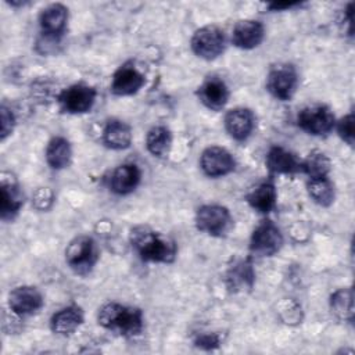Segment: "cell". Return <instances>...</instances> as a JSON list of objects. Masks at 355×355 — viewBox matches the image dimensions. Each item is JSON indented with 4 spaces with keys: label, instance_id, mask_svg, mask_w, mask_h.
<instances>
[{
    "label": "cell",
    "instance_id": "obj_1",
    "mask_svg": "<svg viewBox=\"0 0 355 355\" xmlns=\"http://www.w3.org/2000/svg\"><path fill=\"white\" fill-rule=\"evenodd\" d=\"M129 240L133 250L144 262L171 263L176 258L175 241L147 225L132 227Z\"/></svg>",
    "mask_w": 355,
    "mask_h": 355
},
{
    "label": "cell",
    "instance_id": "obj_2",
    "mask_svg": "<svg viewBox=\"0 0 355 355\" xmlns=\"http://www.w3.org/2000/svg\"><path fill=\"white\" fill-rule=\"evenodd\" d=\"M101 327L123 337H135L141 333L144 326L143 312L140 308L108 302L103 305L97 315Z\"/></svg>",
    "mask_w": 355,
    "mask_h": 355
},
{
    "label": "cell",
    "instance_id": "obj_3",
    "mask_svg": "<svg viewBox=\"0 0 355 355\" xmlns=\"http://www.w3.org/2000/svg\"><path fill=\"white\" fill-rule=\"evenodd\" d=\"M98 261L96 243L89 236H78L65 248V262L80 276L89 275Z\"/></svg>",
    "mask_w": 355,
    "mask_h": 355
},
{
    "label": "cell",
    "instance_id": "obj_4",
    "mask_svg": "<svg viewBox=\"0 0 355 355\" xmlns=\"http://www.w3.org/2000/svg\"><path fill=\"white\" fill-rule=\"evenodd\" d=\"M194 222L197 230L214 237H222L230 230L233 218L226 207L219 204H205L197 209Z\"/></svg>",
    "mask_w": 355,
    "mask_h": 355
},
{
    "label": "cell",
    "instance_id": "obj_5",
    "mask_svg": "<svg viewBox=\"0 0 355 355\" xmlns=\"http://www.w3.org/2000/svg\"><path fill=\"white\" fill-rule=\"evenodd\" d=\"M190 46L197 57L215 60L225 51L226 37L219 26L205 25L193 33Z\"/></svg>",
    "mask_w": 355,
    "mask_h": 355
},
{
    "label": "cell",
    "instance_id": "obj_6",
    "mask_svg": "<svg viewBox=\"0 0 355 355\" xmlns=\"http://www.w3.org/2000/svg\"><path fill=\"white\" fill-rule=\"evenodd\" d=\"M298 86V73L294 65L283 62L273 65L266 76V90L277 100H290Z\"/></svg>",
    "mask_w": 355,
    "mask_h": 355
},
{
    "label": "cell",
    "instance_id": "obj_7",
    "mask_svg": "<svg viewBox=\"0 0 355 355\" xmlns=\"http://www.w3.org/2000/svg\"><path fill=\"white\" fill-rule=\"evenodd\" d=\"M300 129L312 136H324L336 126V118L327 105L316 104L302 108L297 115Z\"/></svg>",
    "mask_w": 355,
    "mask_h": 355
},
{
    "label": "cell",
    "instance_id": "obj_8",
    "mask_svg": "<svg viewBox=\"0 0 355 355\" xmlns=\"http://www.w3.org/2000/svg\"><path fill=\"white\" fill-rule=\"evenodd\" d=\"M283 234L272 220H262L252 232L250 251L258 257H272L280 251Z\"/></svg>",
    "mask_w": 355,
    "mask_h": 355
},
{
    "label": "cell",
    "instance_id": "obj_9",
    "mask_svg": "<svg viewBox=\"0 0 355 355\" xmlns=\"http://www.w3.org/2000/svg\"><path fill=\"white\" fill-rule=\"evenodd\" d=\"M97 97V92L93 86L86 83H75L64 89L57 100L61 110L68 114H85L92 110Z\"/></svg>",
    "mask_w": 355,
    "mask_h": 355
},
{
    "label": "cell",
    "instance_id": "obj_10",
    "mask_svg": "<svg viewBox=\"0 0 355 355\" xmlns=\"http://www.w3.org/2000/svg\"><path fill=\"white\" fill-rule=\"evenodd\" d=\"M200 166L207 176L219 178L234 171L236 159L226 148L211 146L201 153Z\"/></svg>",
    "mask_w": 355,
    "mask_h": 355
},
{
    "label": "cell",
    "instance_id": "obj_11",
    "mask_svg": "<svg viewBox=\"0 0 355 355\" xmlns=\"http://www.w3.org/2000/svg\"><path fill=\"white\" fill-rule=\"evenodd\" d=\"M44 304L43 295L33 286H18L8 294L10 309L19 315L26 316L37 312Z\"/></svg>",
    "mask_w": 355,
    "mask_h": 355
},
{
    "label": "cell",
    "instance_id": "obj_12",
    "mask_svg": "<svg viewBox=\"0 0 355 355\" xmlns=\"http://www.w3.org/2000/svg\"><path fill=\"white\" fill-rule=\"evenodd\" d=\"M229 87L219 76H208L197 89V97L211 111H220L229 101Z\"/></svg>",
    "mask_w": 355,
    "mask_h": 355
},
{
    "label": "cell",
    "instance_id": "obj_13",
    "mask_svg": "<svg viewBox=\"0 0 355 355\" xmlns=\"http://www.w3.org/2000/svg\"><path fill=\"white\" fill-rule=\"evenodd\" d=\"M265 36V28L259 21L255 19H241L232 29V43L233 46L251 50L258 47Z\"/></svg>",
    "mask_w": 355,
    "mask_h": 355
},
{
    "label": "cell",
    "instance_id": "obj_14",
    "mask_svg": "<svg viewBox=\"0 0 355 355\" xmlns=\"http://www.w3.org/2000/svg\"><path fill=\"white\" fill-rule=\"evenodd\" d=\"M144 85L143 73L133 65L123 64L112 75L111 93L115 96H132Z\"/></svg>",
    "mask_w": 355,
    "mask_h": 355
},
{
    "label": "cell",
    "instance_id": "obj_15",
    "mask_svg": "<svg viewBox=\"0 0 355 355\" xmlns=\"http://www.w3.org/2000/svg\"><path fill=\"white\" fill-rule=\"evenodd\" d=\"M255 128V116L250 108L237 107L225 115V129L237 141L247 140Z\"/></svg>",
    "mask_w": 355,
    "mask_h": 355
},
{
    "label": "cell",
    "instance_id": "obj_16",
    "mask_svg": "<svg viewBox=\"0 0 355 355\" xmlns=\"http://www.w3.org/2000/svg\"><path fill=\"white\" fill-rule=\"evenodd\" d=\"M68 21V8L64 4L54 3L42 10L39 22L46 37L57 40L65 31Z\"/></svg>",
    "mask_w": 355,
    "mask_h": 355
},
{
    "label": "cell",
    "instance_id": "obj_17",
    "mask_svg": "<svg viewBox=\"0 0 355 355\" xmlns=\"http://www.w3.org/2000/svg\"><path fill=\"white\" fill-rule=\"evenodd\" d=\"M24 193L18 183L6 173H1V200H0V216L3 220H11L19 212L24 205Z\"/></svg>",
    "mask_w": 355,
    "mask_h": 355
},
{
    "label": "cell",
    "instance_id": "obj_18",
    "mask_svg": "<svg viewBox=\"0 0 355 355\" xmlns=\"http://www.w3.org/2000/svg\"><path fill=\"white\" fill-rule=\"evenodd\" d=\"M141 179V172L136 164L119 165L111 173L110 187L115 194L126 196L136 190Z\"/></svg>",
    "mask_w": 355,
    "mask_h": 355
},
{
    "label": "cell",
    "instance_id": "obj_19",
    "mask_svg": "<svg viewBox=\"0 0 355 355\" xmlns=\"http://www.w3.org/2000/svg\"><path fill=\"white\" fill-rule=\"evenodd\" d=\"M83 311L78 305H69L58 312L53 313L50 318V329L51 331L65 336L73 333L83 323Z\"/></svg>",
    "mask_w": 355,
    "mask_h": 355
},
{
    "label": "cell",
    "instance_id": "obj_20",
    "mask_svg": "<svg viewBox=\"0 0 355 355\" xmlns=\"http://www.w3.org/2000/svg\"><path fill=\"white\" fill-rule=\"evenodd\" d=\"M103 143L112 150H125L132 143V129L121 119H108L103 129Z\"/></svg>",
    "mask_w": 355,
    "mask_h": 355
},
{
    "label": "cell",
    "instance_id": "obj_21",
    "mask_svg": "<svg viewBox=\"0 0 355 355\" xmlns=\"http://www.w3.org/2000/svg\"><path fill=\"white\" fill-rule=\"evenodd\" d=\"M265 164L272 173L288 175L300 171V161L295 158V155L280 146H273L269 148Z\"/></svg>",
    "mask_w": 355,
    "mask_h": 355
},
{
    "label": "cell",
    "instance_id": "obj_22",
    "mask_svg": "<svg viewBox=\"0 0 355 355\" xmlns=\"http://www.w3.org/2000/svg\"><path fill=\"white\" fill-rule=\"evenodd\" d=\"M245 200L252 209L261 214H269L275 208L277 200V190L275 183L272 180L259 183L247 194Z\"/></svg>",
    "mask_w": 355,
    "mask_h": 355
},
{
    "label": "cell",
    "instance_id": "obj_23",
    "mask_svg": "<svg viewBox=\"0 0 355 355\" xmlns=\"http://www.w3.org/2000/svg\"><path fill=\"white\" fill-rule=\"evenodd\" d=\"M255 280V272L251 259H241L229 268L226 273V284L229 290L241 291L244 288H251Z\"/></svg>",
    "mask_w": 355,
    "mask_h": 355
},
{
    "label": "cell",
    "instance_id": "obj_24",
    "mask_svg": "<svg viewBox=\"0 0 355 355\" xmlns=\"http://www.w3.org/2000/svg\"><path fill=\"white\" fill-rule=\"evenodd\" d=\"M46 161L53 169H64L71 164L72 148L69 141L62 136L53 137L46 147Z\"/></svg>",
    "mask_w": 355,
    "mask_h": 355
},
{
    "label": "cell",
    "instance_id": "obj_25",
    "mask_svg": "<svg viewBox=\"0 0 355 355\" xmlns=\"http://www.w3.org/2000/svg\"><path fill=\"white\" fill-rule=\"evenodd\" d=\"M172 146V135L166 126H153L146 136V147L153 157L164 158L169 154Z\"/></svg>",
    "mask_w": 355,
    "mask_h": 355
},
{
    "label": "cell",
    "instance_id": "obj_26",
    "mask_svg": "<svg viewBox=\"0 0 355 355\" xmlns=\"http://www.w3.org/2000/svg\"><path fill=\"white\" fill-rule=\"evenodd\" d=\"M309 197L320 207H330L334 201V186L329 178H309L306 182Z\"/></svg>",
    "mask_w": 355,
    "mask_h": 355
},
{
    "label": "cell",
    "instance_id": "obj_27",
    "mask_svg": "<svg viewBox=\"0 0 355 355\" xmlns=\"http://www.w3.org/2000/svg\"><path fill=\"white\" fill-rule=\"evenodd\" d=\"M331 169L330 158L322 151H312L302 162H300V171L308 178H326Z\"/></svg>",
    "mask_w": 355,
    "mask_h": 355
},
{
    "label": "cell",
    "instance_id": "obj_28",
    "mask_svg": "<svg viewBox=\"0 0 355 355\" xmlns=\"http://www.w3.org/2000/svg\"><path fill=\"white\" fill-rule=\"evenodd\" d=\"M330 309L331 312L343 319L352 320L354 316V301L351 288H338L330 295Z\"/></svg>",
    "mask_w": 355,
    "mask_h": 355
},
{
    "label": "cell",
    "instance_id": "obj_29",
    "mask_svg": "<svg viewBox=\"0 0 355 355\" xmlns=\"http://www.w3.org/2000/svg\"><path fill=\"white\" fill-rule=\"evenodd\" d=\"M337 133L341 137L343 141H345L348 146H354V136H355V118L354 114L349 112L344 115L338 122H336Z\"/></svg>",
    "mask_w": 355,
    "mask_h": 355
},
{
    "label": "cell",
    "instance_id": "obj_30",
    "mask_svg": "<svg viewBox=\"0 0 355 355\" xmlns=\"http://www.w3.org/2000/svg\"><path fill=\"white\" fill-rule=\"evenodd\" d=\"M15 126V115L14 112L7 108L6 105H1L0 108V139L6 140L7 136L11 135Z\"/></svg>",
    "mask_w": 355,
    "mask_h": 355
},
{
    "label": "cell",
    "instance_id": "obj_31",
    "mask_svg": "<svg viewBox=\"0 0 355 355\" xmlns=\"http://www.w3.org/2000/svg\"><path fill=\"white\" fill-rule=\"evenodd\" d=\"M53 200H54V194L53 191L49 189V187H40L35 191L33 194V205L40 209V211H44L47 208L51 207L53 204Z\"/></svg>",
    "mask_w": 355,
    "mask_h": 355
},
{
    "label": "cell",
    "instance_id": "obj_32",
    "mask_svg": "<svg viewBox=\"0 0 355 355\" xmlns=\"http://www.w3.org/2000/svg\"><path fill=\"white\" fill-rule=\"evenodd\" d=\"M194 345L202 349H215L220 345V337L218 333H202L194 338Z\"/></svg>",
    "mask_w": 355,
    "mask_h": 355
},
{
    "label": "cell",
    "instance_id": "obj_33",
    "mask_svg": "<svg viewBox=\"0 0 355 355\" xmlns=\"http://www.w3.org/2000/svg\"><path fill=\"white\" fill-rule=\"evenodd\" d=\"M297 6H300V3H270L269 6H268V8L269 10H272V11H279V10H290V8H293V7H297Z\"/></svg>",
    "mask_w": 355,
    "mask_h": 355
}]
</instances>
